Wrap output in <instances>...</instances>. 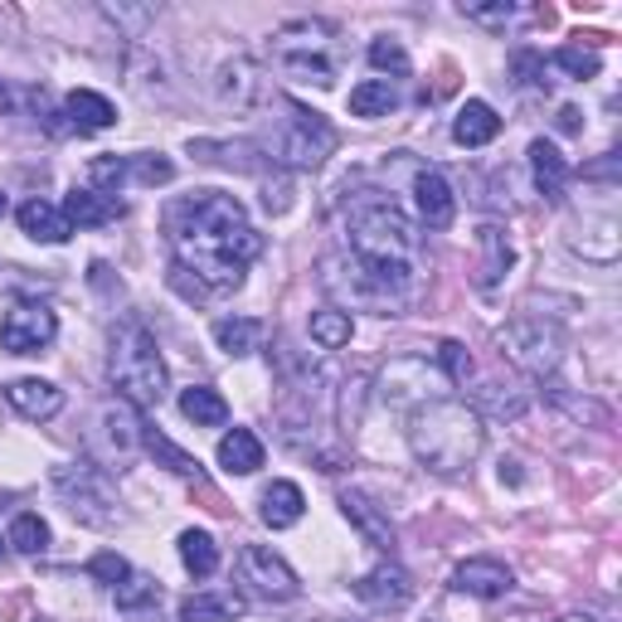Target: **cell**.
<instances>
[{
    "label": "cell",
    "mask_w": 622,
    "mask_h": 622,
    "mask_svg": "<svg viewBox=\"0 0 622 622\" xmlns=\"http://www.w3.org/2000/svg\"><path fill=\"white\" fill-rule=\"evenodd\" d=\"M170 244H176V263L195 273L215 293H234L244 283L248 263L263 254V234L248 224L244 205L219 190H195L170 209Z\"/></svg>",
    "instance_id": "cell-1"
},
{
    "label": "cell",
    "mask_w": 622,
    "mask_h": 622,
    "mask_svg": "<svg viewBox=\"0 0 622 622\" xmlns=\"http://www.w3.org/2000/svg\"><path fill=\"white\" fill-rule=\"evenodd\" d=\"M351 254L361 293L375 302H404L414 287L418 234L389 200H361L351 209Z\"/></svg>",
    "instance_id": "cell-2"
},
{
    "label": "cell",
    "mask_w": 622,
    "mask_h": 622,
    "mask_svg": "<svg viewBox=\"0 0 622 622\" xmlns=\"http://www.w3.org/2000/svg\"><path fill=\"white\" fill-rule=\"evenodd\" d=\"M408 438H414V453L423 467L453 476L476 462V453H482V443H486V428H482V414L467 408L462 399H428L414 408Z\"/></svg>",
    "instance_id": "cell-3"
},
{
    "label": "cell",
    "mask_w": 622,
    "mask_h": 622,
    "mask_svg": "<svg viewBox=\"0 0 622 622\" xmlns=\"http://www.w3.org/2000/svg\"><path fill=\"white\" fill-rule=\"evenodd\" d=\"M108 375H112L117 394L137 408H156L166 399V361L156 351V336L141 322H131V316L112 326Z\"/></svg>",
    "instance_id": "cell-4"
},
{
    "label": "cell",
    "mask_w": 622,
    "mask_h": 622,
    "mask_svg": "<svg viewBox=\"0 0 622 622\" xmlns=\"http://www.w3.org/2000/svg\"><path fill=\"white\" fill-rule=\"evenodd\" d=\"M55 492L69 515L88 531H112L117 525V492L98 462H63L55 467Z\"/></svg>",
    "instance_id": "cell-5"
},
{
    "label": "cell",
    "mask_w": 622,
    "mask_h": 622,
    "mask_svg": "<svg viewBox=\"0 0 622 622\" xmlns=\"http://www.w3.org/2000/svg\"><path fill=\"white\" fill-rule=\"evenodd\" d=\"M277 39V69L302 78V83H316V88H330L336 83V63H330V30L316 20H293L273 34Z\"/></svg>",
    "instance_id": "cell-6"
},
{
    "label": "cell",
    "mask_w": 622,
    "mask_h": 622,
    "mask_svg": "<svg viewBox=\"0 0 622 622\" xmlns=\"http://www.w3.org/2000/svg\"><path fill=\"white\" fill-rule=\"evenodd\" d=\"M287 127L283 137H277V156H283V166L293 170H312L322 166L330 151H336V127L326 122L322 112H307L302 102H287Z\"/></svg>",
    "instance_id": "cell-7"
},
{
    "label": "cell",
    "mask_w": 622,
    "mask_h": 622,
    "mask_svg": "<svg viewBox=\"0 0 622 622\" xmlns=\"http://www.w3.org/2000/svg\"><path fill=\"white\" fill-rule=\"evenodd\" d=\"M59 336V316L45 302H16L0 322V351L10 355H39L45 346H55Z\"/></svg>",
    "instance_id": "cell-8"
},
{
    "label": "cell",
    "mask_w": 622,
    "mask_h": 622,
    "mask_svg": "<svg viewBox=\"0 0 622 622\" xmlns=\"http://www.w3.org/2000/svg\"><path fill=\"white\" fill-rule=\"evenodd\" d=\"M238 574H244V584H254L268 603H293L302 584H297V574L287 569L268 545H248L244 554H238Z\"/></svg>",
    "instance_id": "cell-9"
},
{
    "label": "cell",
    "mask_w": 622,
    "mask_h": 622,
    "mask_svg": "<svg viewBox=\"0 0 622 622\" xmlns=\"http://www.w3.org/2000/svg\"><path fill=\"white\" fill-rule=\"evenodd\" d=\"M355 599L369 603V608H404L408 599H414V579H408L404 564H379L369 569V574L355 584Z\"/></svg>",
    "instance_id": "cell-10"
},
{
    "label": "cell",
    "mask_w": 622,
    "mask_h": 622,
    "mask_svg": "<svg viewBox=\"0 0 622 622\" xmlns=\"http://www.w3.org/2000/svg\"><path fill=\"white\" fill-rule=\"evenodd\" d=\"M414 205H418V219L428 229H447L457 215V200H453V185H447L438 170H418L414 176Z\"/></svg>",
    "instance_id": "cell-11"
},
{
    "label": "cell",
    "mask_w": 622,
    "mask_h": 622,
    "mask_svg": "<svg viewBox=\"0 0 622 622\" xmlns=\"http://www.w3.org/2000/svg\"><path fill=\"white\" fill-rule=\"evenodd\" d=\"M511 584L515 579L501 560H467V564H457V574H453V589L472 593V599H506Z\"/></svg>",
    "instance_id": "cell-12"
},
{
    "label": "cell",
    "mask_w": 622,
    "mask_h": 622,
    "mask_svg": "<svg viewBox=\"0 0 622 622\" xmlns=\"http://www.w3.org/2000/svg\"><path fill=\"white\" fill-rule=\"evenodd\" d=\"M6 399H10V408H16L20 418L45 423V418H55L63 408V389L49 385V379H16V385H6Z\"/></svg>",
    "instance_id": "cell-13"
},
{
    "label": "cell",
    "mask_w": 622,
    "mask_h": 622,
    "mask_svg": "<svg viewBox=\"0 0 622 622\" xmlns=\"http://www.w3.org/2000/svg\"><path fill=\"white\" fill-rule=\"evenodd\" d=\"M127 215L122 200H112V195H98V190H73L69 200H63V219H69V229H102V224H117Z\"/></svg>",
    "instance_id": "cell-14"
},
{
    "label": "cell",
    "mask_w": 622,
    "mask_h": 622,
    "mask_svg": "<svg viewBox=\"0 0 622 622\" xmlns=\"http://www.w3.org/2000/svg\"><path fill=\"white\" fill-rule=\"evenodd\" d=\"M258 92H263V78H258V63H254V59L224 63V73H219V98L229 102V108L248 112V108L258 102Z\"/></svg>",
    "instance_id": "cell-15"
},
{
    "label": "cell",
    "mask_w": 622,
    "mask_h": 622,
    "mask_svg": "<svg viewBox=\"0 0 622 622\" xmlns=\"http://www.w3.org/2000/svg\"><path fill=\"white\" fill-rule=\"evenodd\" d=\"M340 506H346L351 525L369 540V545H375V550H394V525H389V515H379L375 501L361 496V492H346V496H340Z\"/></svg>",
    "instance_id": "cell-16"
},
{
    "label": "cell",
    "mask_w": 622,
    "mask_h": 622,
    "mask_svg": "<svg viewBox=\"0 0 622 622\" xmlns=\"http://www.w3.org/2000/svg\"><path fill=\"white\" fill-rule=\"evenodd\" d=\"M531 170H535V190L545 195V200H564V185H569V166L554 141H531Z\"/></svg>",
    "instance_id": "cell-17"
},
{
    "label": "cell",
    "mask_w": 622,
    "mask_h": 622,
    "mask_svg": "<svg viewBox=\"0 0 622 622\" xmlns=\"http://www.w3.org/2000/svg\"><path fill=\"white\" fill-rule=\"evenodd\" d=\"M501 131V117L492 112V102H462L457 122H453V141L457 147H486V141H496Z\"/></svg>",
    "instance_id": "cell-18"
},
{
    "label": "cell",
    "mask_w": 622,
    "mask_h": 622,
    "mask_svg": "<svg viewBox=\"0 0 622 622\" xmlns=\"http://www.w3.org/2000/svg\"><path fill=\"white\" fill-rule=\"evenodd\" d=\"M476 248H482V263H476V287H492L501 283V273L511 268V244L506 234L496 229V224H486V229H476Z\"/></svg>",
    "instance_id": "cell-19"
},
{
    "label": "cell",
    "mask_w": 622,
    "mask_h": 622,
    "mask_svg": "<svg viewBox=\"0 0 622 622\" xmlns=\"http://www.w3.org/2000/svg\"><path fill=\"white\" fill-rule=\"evenodd\" d=\"M63 108H69L78 131H108L117 122V108L102 98V92H92V88H73L69 98H63Z\"/></svg>",
    "instance_id": "cell-20"
},
{
    "label": "cell",
    "mask_w": 622,
    "mask_h": 622,
    "mask_svg": "<svg viewBox=\"0 0 622 622\" xmlns=\"http://www.w3.org/2000/svg\"><path fill=\"white\" fill-rule=\"evenodd\" d=\"M20 229L39 238V244H63L73 229H69V219H63V209H55L49 200H24L20 205Z\"/></svg>",
    "instance_id": "cell-21"
},
{
    "label": "cell",
    "mask_w": 622,
    "mask_h": 622,
    "mask_svg": "<svg viewBox=\"0 0 622 622\" xmlns=\"http://www.w3.org/2000/svg\"><path fill=\"white\" fill-rule=\"evenodd\" d=\"M302 511H307V496H302L297 482H273L268 492H263V521H268L273 531H287V525H297Z\"/></svg>",
    "instance_id": "cell-22"
},
{
    "label": "cell",
    "mask_w": 622,
    "mask_h": 622,
    "mask_svg": "<svg viewBox=\"0 0 622 622\" xmlns=\"http://www.w3.org/2000/svg\"><path fill=\"white\" fill-rule=\"evenodd\" d=\"M180 414L195 423V428H224L229 423V404H224V394L219 389H209V385H190L180 394Z\"/></svg>",
    "instance_id": "cell-23"
},
{
    "label": "cell",
    "mask_w": 622,
    "mask_h": 622,
    "mask_svg": "<svg viewBox=\"0 0 622 622\" xmlns=\"http://www.w3.org/2000/svg\"><path fill=\"white\" fill-rule=\"evenodd\" d=\"M219 462H224V472H234V476L258 472V467H263V443H258V433H248V428L224 433V443H219Z\"/></svg>",
    "instance_id": "cell-24"
},
{
    "label": "cell",
    "mask_w": 622,
    "mask_h": 622,
    "mask_svg": "<svg viewBox=\"0 0 622 622\" xmlns=\"http://www.w3.org/2000/svg\"><path fill=\"white\" fill-rule=\"evenodd\" d=\"M244 618V599L238 593H195L180 603V622H234Z\"/></svg>",
    "instance_id": "cell-25"
},
{
    "label": "cell",
    "mask_w": 622,
    "mask_h": 622,
    "mask_svg": "<svg viewBox=\"0 0 622 622\" xmlns=\"http://www.w3.org/2000/svg\"><path fill=\"white\" fill-rule=\"evenodd\" d=\"M263 336H268V326H263L258 316H224V322H215V340H219V351H229V355L258 351Z\"/></svg>",
    "instance_id": "cell-26"
},
{
    "label": "cell",
    "mask_w": 622,
    "mask_h": 622,
    "mask_svg": "<svg viewBox=\"0 0 622 622\" xmlns=\"http://www.w3.org/2000/svg\"><path fill=\"white\" fill-rule=\"evenodd\" d=\"M399 108V92L389 88V78H365L361 88H351V112L355 117H389Z\"/></svg>",
    "instance_id": "cell-27"
},
{
    "label": "cell",
    "mask_w": 622,
    "mask_h": 622,
    "mask_svg": "<svg viewBox=\"0 0 622 622\" xmlns=\"http://www.w3.org/2000/svg\"><path fill=\"white\" fill-rule=\"evenodd\" d=\"M180 560L185 569H190L195 579H209L219 569V545H215V535L209 531H185L180 535Z\"/></svg>",
    "instance_id": "cell-28"
},
{
    "label": "cell",
    "mask_w": 622,
    "mask_h": 622,
    "mask_svg": "<svg viewBox=\"0 0 622 622\" xmlns=\"http://www.w3.org/2000/svg\"><path fill=\"white\" fill-rule=\"evenodd\" d=\"M351 312H336V307H326V312H312V340L322 351H340V346H351Z\"/></svg>",
    "instance_id": "cell-29"
},
{
    "label": "cell",
    "mask_w": 622,
    "mask_h": 622,
    "mask_svg": "<svg viewBox=\"0 0 622 622\" xmlns=\"http://www.w3.org/2000/svg\"><path fill=\"white\" fill-rule=\"evenodd\" d=\"M141 447H147L151 457H161L170 472H180V476H195V482H205V476H200V462H195L190 453H180V447L170 443L166 433H156V428H141Z\"/></svg>",
    "instance_id": "cell-30"
},
{
    "label": "cell",
    "mask_w": 622,
    "mask_h": 622,
    "mask_svg": "<svg viewBox=\"0 0 622 622\" xmlns=\"http://www.w3.org/2000/svg\"><path fill=\"white\" fill-rule=\"evenodd\" d=\"M200 161H215V166H238V170H254V151L258 147H248V141H195L190 147Z\"/></svg>",
    "instance_id": "cell-31"
},
{
    "label": "cell",
    "mask_w": 622,
    "mask_h": 622,
    "mask_svg": "<svg viewBox=\"0 0 622 622\" xmlns=\"http://www.w3.org/2000/svg\"><path fill=\"white\" fill-rule=\"evenodd\" d=\"M156 603H161V584H156V579L127 574L122 584H117V608H122V613H141V608H156Z\"/></svg>",
    "instance_id": "cell-32"
},
{
    "label": "cell",
    "mask_w": 622,
    "mask_h": 622,
    "mask_svg": "<svg viewBox=\"0 0 622 622\" xmlns=\"http://www.w3.org/2000/svg\"><path fill=\"white\" fill-rule=\"evenodd\" d=\"M10 545H16L20 554H45L49 550V525L39 521L34 511L16 515V525H10Z\"/></svg>",
    "instance_id": "cell-33"
},
{
    "label": "cell",
    "mask_w": 622,
    "mask_h": 622,
    "mask_svg": "<svg viewBox=\"0 0 622 622\" xmlns=\"http://www.w3.org/2000/svg\"><path fill=\"white\" fill-rule=\"evenodd\" d=\"M122 180H127V156H98L88 166V190H98V195H112L117 200V185Z\"/></svg>",
    "instance_id": "cell-34"
},
{
    "label": "cell",
    "mask_w": 622,
    "mask_h": 622,
    "mask_svg": "<svg viewBox=\"0 0 622 622\" xmlns=\"http://www.w3.org/2000/svg\"><path fill=\"white\" fill-rule=\"evenodd\" d=\"M108 438H112V447L117 453H131V447L141 443V423H137V414L131 408H108Z\"/></svg>",
    "instance_id": "cell-35"
},
{
    "label": "cell",
    "mask_w": 622,
    "mask_h": 622,
    "mask_svg": "<svg viewBox=\"0 0 622 622\" xmlns=\"http://www.w3.org/2000/svg\"><path fill=\"white\" fill-rule=\"evenodd\" d=\"M369 63H375L379 73H394V78H408V55L399 39H375L369 45Z\"/></svg>",
    "instance_id": "cell-36"
},
{
    "label": "cell",
    "mask_w": 622,
    "mask_h": 622,
    "mask_svg": "<svg viewBox=\"0 0 622 622\" xmlns=\"http://www.w3.org/2000/svg\"><path fill=\"white\" fill-rule=\"evenodd\" d=\"M554 63H560L564 73H574V78H599V55L584 45H564V49H554Z\"/></svg>",
    "instance_id": "cell-37"
},
{
    "label": "cell",
    "mask_w": 622,
    "mask_h": 622,
    "mask_svg": "<svg viewBox=\"0 0 622 622\" xmlns=\"http://www.w3.org/2000/svg\"><path fill=\"white\" fill-rule=\"evenodd\" d=\"M438 361H443V369H447V379H453V385H467V379H472V355H467L462 340H443Z\"/></svg>",
    "instance_id": "cell-38"
},
{
    "label": "cell",
    "mask_w": 622,
    "mask_h": 622,
    "mask_svg": "<svg viewBox=\"0 0 622 622\" xmlns=\"http://www.w3.org/2000/svg\"><path fill=\"white\" fill-rule=\"evenodd\" d=\"M127 170L137 176L141 185H166L170 176H176V166L166 161V156H141V161H127Z\"/></svg>",
    "instance_id": "cell-39"
},
{
    "label": "cell",
    "mask_w": 622,
    "mask_h": 622,
    "mask_svg": "<svg viewBox=\"0 0 622 622\" xmlns=\"http://www.w3.org/2000/svg\"><path fill=\"white\" fill-rule=\"evenodd\" d=\"M88 574L98 579V584H122V579L131 574V569H127L122 554H112V550H108V554H98V560L88 564Z\"/></svg>",
    "instance_id": "cell-40"
},
{
    "label": "cell",
    "mask_w": 622,
    "mask_h": 622,
    "mask_svg": "<svg viewBox=\"0 0 622 622\" xmlns=\"http://www.w3.org/2000/svg\"><path fill=\"white\" fill-rule=\"evenodd\" d=\"M170 287L185 297V302H209V287L200 283V277H190L180 268V263H170Z\"/></svg>",
    "instance_id": "cell-41"
},
{
    "label": "cell",
    "mask_w": 622,
    "mask_h": 622,
    "mask_svg": "<svg viewBox=\"0 0 622 622\" xmlns=\"http://www.w3.org/2000/svg\"><path fill=\"white\" fill-rule=\"evenodd\" d=\"M462 16L476 24H506L515 16V6H506V0H501V6H462Z\"/></svg>",
    "instance_id": "cell-42"
},
{
    "label": "cell",
    "mask_w": 622,
    "mask_h": 622,
    "mask_svg": "<svg viewBox=\"0 0 622 622\" xmlns=\"http://www.w3.org/2000/svg\"><path fill=\"white\" fill-rule=\"evenodd\" d=\"M511 69L521 73V83H545V59L531 55V49H521V55L511 59Z\"/></svg>",
    "instance_id": "cell-43"
},
{
    "label": "cell",
    "mask_w": 622,
    "mask_h": 622,
    "mask_svg": "<svg viewBox=\"0 0 622 622\" xmlns=\"http://www.w3.org/2000/svg\"><path fill=\"white\" fill-rule=\"evenodd\" d=\"M584 176H589V180H613V176H618V156L608 151L599 166H589V170H584Z\"/></svg>",
    "instance_id": "cell-44"
},
{
    "label": "cell",
    "mask_w": 622,
    "mask_h": 622,
    "mask_svg": "<svg viewBox=\"0 0 622 622\" xmlns=\"http://www.w3.org/2000/svg\"><path fill=\"white\" fill-rule=\"evenodd\" d=\"M579 127H584V122H579V108H560V131H569V137H574Z\"/></svg>",
    "instance_id": "cell-45"
},
{
    "label": "cell",
    "mask_w": 622,
    "mask_h": 622,
    "mask_svg": "<svg viewBox=\"0 0 622 622\" xmlns=\"http://www.w3.org/2000/svg\"><path fill=\"white\" fill-rule=\"evenodd\" d=\"M501 482H521V472H515V462L501 457Z\"/></svg>",
    "instance_id": "cell-46"
},
{
    "label": "cell",
    "mask_w": 622,
    "mask_h": 622,
    "mask_svg": "<svg viewBox=\"0 0 622 622\" xmlns=\"http://www.w3.org/2000/svg\"><path fill=\"white\" fill-rule=\"evenodd\" d=\"M0 215H6V195H0Z\"/></svg>",
    "instance_id": "cell-47"
},
{
    "label": "cell",
    "mask_w": 622,
    "mask_h": 622,
    "mask_svg": "<svg viewBox=\"0 0 622 622\" xmlns=\"http://www.w3.org/2000/svg\"><path fill=\"white\" fill-rule=\"evenodd\" d=\"M564 622H589V618H564Z\"/></svg>",
    "instance_id": "cell-48"
},
{
    "label": "cell",
    "mask_w": 622,
    "mask_h": 622,
    "mask_svg": "<svg viewBox=\"0 0 622 622\" xmlns=\"http://www.w3.org/2000/svg\"><path fill=\"white\" fill-rule=\"evenodd\" d=\"M0 550H6V545H0Z\"/></svg>",
    "instance_id": "cell-49"
}]
</instances>
